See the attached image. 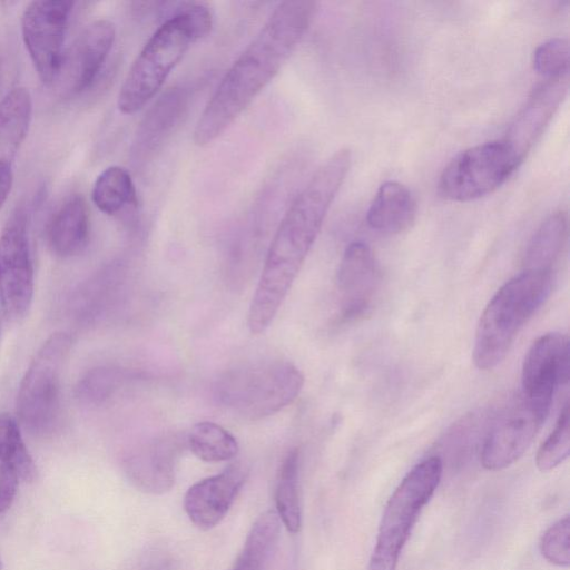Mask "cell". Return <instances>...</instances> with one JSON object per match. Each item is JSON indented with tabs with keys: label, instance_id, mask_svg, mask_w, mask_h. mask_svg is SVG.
<instances>
[{
	"label": "cell",
	"instance_id": "6da1fadb",
	"mask_svg": "<svg viewBox=\"0 0 570 570\" xmlns=\"http://www.w3.org/2000/svg\"><path fill=\"white\" fill-rule=\"evenodd\" d=\"M316 10L317 3L311 0L277 4L207 101L194 129L195 145H209L244 112L292 56Z\"/></svg>",
	"mask_w": 570,
	"mask_h": 570
},
{
	"label": "cell",
	"instance_id": "7a4b0ae2",
	"mask_svg": "<svg viewBox=\"0 0 570 570\" xmlns=\"http://www.w3.org/2000/svg\"><path fill=\"white\" fill-rule=\"evenodd\" d=\"M351 165V150H336L314 171L285 213L268 247L253 295V303L259 309L267 313L279 309Z\"/></svg>",
	"mask_w": 570,
	"mask_h": 570
},
{
	"label": "cell",
	"instance_id": "3957f363",
	"mask_svg": "<svg viewBox=\"0 0 570 570\" xmlns=\"http://www.w3.org/2000/svg\"><path fill=\"white\" fill-rule=\"evenodd\" d=\"M213 14L203 3H186L150 36L134 60L118 94L117 106L125 115L140 110L163 87L188 49L206 37Z\"/></svg>",
	"mask_w": 570,
	"mask_h": 570
},
{
	"label": "cell",
	"instance_id": "277c9868",
	"mask_svg": "<svg viewBox=\"0 0 570 570\" xmlns=\"http://www.w3.org/2000/svg\"><path fill=\"white\" fill-rule=\"evenodd\" d=\"M554 273L523 269L504 283L483 309L474 337L473 362L480 370L498 366L518 333L551 294Z\"/></svg>",
	"mask_w": 570,
	"mask_h": 570
},
{
	"label": "cell",
	"instance_id": "5b68a950",
	"mask_svg": "<svg viewBox=\"0 0 570 570\" xmlns=\"http://www.w3.org/2000/svg\"><path fill=\"white\" fill-rule=\"evenodd\" d=\"M303 384L302 372L291 362L264 360L226 370L215 381L213 394L227 411L259 420L291 404Z\"/></svg>",
	"mask_w": 570,
	"mask_h": 570
},
{
	"label": "cell",
	"instance_id": "8992f818",
	"mask_svg": "<svg viewBox=\"0 0 570 570\" xmlns=\"http://www.w3.org/2000/svg\"><path fill=\"white\" fill-rule=\"evenodd\" d=\"M443 471L439 456L417 463L390 497L380 522L367 570H396L402 550Z\"/></svg>",
	"mask_w": 570,
	"mask_h": 570
},
{
	"label": "cell",
	"instance_id": "52a82bcc",
	"mask_svg": "<svg viewBox=\"0 0 570 570\" xmlns=\"http://www.w3.org/2000/svg\"><path fill=\"white\" fill-rule=\"evenodd\" d=\"M72 346L65 332L50 335L30 362L17 395L21 425L35 435H47L58 425L62 375Z\"/></svg>",
	"mask_w": 570,
	"mask_h": 570
},
{
	"label": "cell",
	"instance_id": "ba28073f",
	"mask_svg": "<svg viewBox=\"0 0 570 570\" xmlns=\"http://www.w3.org/2000/svg\"><path fill=\"white\" fill-rule=\"evenodd\" d=\"M521 161L503 140L488 141L470 147L443 168L438 188L451 202H471L501 187Z\"/></svg>",
	"mask_w": 570,
	"mask_h": 570
},
{
	"label": "cell",
	"instance_id": "9c48e42d",
	"mask_svg": "<svg viewBox=\"0 0 570 570\" xmlns=\"http://www.w3.org/2000/svg\"><path fill=\"white\" fill-rule=\"evenodd\" d=\"M551 397H533L522 392L498 414L481 450V464L490 471L503 470L530 448L551 409Z\"/></svg>",
	"mask_w": 570,
	"mask_h": 570
},
{
	"label": "cell",
	"instance_id": "30bf717a",
	"mask_svg": "<svg viewBox=\"0 0 570 570\" xmlns=\"http://www.w3.org/2000/svg\"><path fill=\"white\" fill-rule=\"evenodd\" d=\"M29 212L16 207L0 233V306L11 322L29 312L35 288L33 263L28 234Z\"/></svg>",
	"mask_w": 570,
	"mask_h": 570
},
{
	"label": "cell",
	"instance_id": "8fae6325",
	"mask_svg": "<svg viewBox=\"0 0 570 570\" xmlns=\"http://www.w3.org/2000/svg\"><path fill=\"white\" fill-rule=\"evenodd\" d=\"M73 4L61 0L32 1L22 13L23 42L39 78L46 85H52L57 77Z\"/></svg>",
	"mask_w": 570,
	"mask_h": 570
},
{
	"label": "cell",
	"instance_id": "7c38bea8",
	"mask_svg": "<svg viewBox=\"0 0 570 570\" xmlns=\"http://www.w3.org/2000/svg\"><path fill=\"white\" fill-rule=\"evenodd\" d=\"M116 29L107 19L89 23L63 52L53 86L62 97L76 96L97 79L114 46Z\"/></svg>",
	"mask_w": 570,
	"mask_h": 570
},
{
	"label": "cell",
	"instance_id": "4fadbf2b",
	"mask_svg": "<svg viewBox=\"0 0 570 570\" xmlns=\"http://www.w3.org/2000/svg\"><path fill=\"white\" fill-rule=\"evenodd\" d=\"M186 446L187 436L181 433L150 439L127 454L125 472L138 490L163 494L175 483L177 464Z\"/></svg>",
	"mask_w": 570,
	"mask_h": 570
},
{
	"label": "cell",
	"instance_id": "5bb4252c",
	"mask_svg": "<svg viewBox=\"0 0 570 570\" xmlns=\"http://www.w3.org/2000/svg\"><path fill=\"white\" fill-rule=\"evenodd\" d=\"M381 282V271L372 248L363 242L351 243L341 259L336 289L341 316L356 320L371 308Z\"/></svg>",
	"mask_w": 570,
	"mask_h": 570
},
{
	"label": "cell",
	"instance_id": "9a60e30c",
	"mask_svg": "<svg viewBox=\"0 0 570 570\" xmlns=\"http://www.w3.org/2000/svg\"><path fill=\"white\" fill-rule=\"evenodd\" d=\"M569 337L559 332L538 337L528 350L521 373L522 393L533 397H551L558 385L569 379Z\"/></svg>",
	"mask_w": 570,
	"mask_h": 570
},
{
	"label": "cell",
	"instance_id": "2e32d148",
	"mask_svg": "<svg viewBox=\"0 0 570 570\" xmlns=\"http://www.w3.org/2000/svg\"><path fill=\"white\" fill-rule=\"evenodd\" d=\"M568 75L546 79L538 86L511 122L502 138L522 163L542 136L553 115L566 98Z\"/></svg>",
	"mask_w": 570,
	"mask_h": 570
},
{
	"label": "cell",
	"instance_id": "e0dca14e",
	"mask_svg": "<svg viewBox=\"0 0 570 570\" xmlns=\"http://www.w3.org/2000/svg\"><path fill=\"white\" fill-rule=\"evenodd\" d=\"M247 474L243 464L235 463L222 473L191 485L184 499V508L190 521L202 530L217 525L230 509Z\"/></svg>",
	"mask_w": 570,
	"mask_h": 570
},
{
	"label": "cell",
	"instance_id": "ac0fdd59",
	"mask_svg": "<svg viewBox=\"0 0 570 570\" xmlns=\"http://www.w3.org/2000/svg\"><path fill=\"white\" fill-rule=\"evenodd\" d=\"M90 220L81 195L66 198L50 216L46 236L50 249L60 257L80 254L89 240Z\"/></svg>",
	"mask_w": 570,
	"mask_h": 570
},
{
	"label": "cell",
	"instance_id": "d6986e66",
	"mask_svg": "<svg viewBox=\"0 0 570 570\" xmlns=\"http://www.w3.org/2000/svg\"><path fill=\"white\" fill-rule=\"evenodd\" d=\"M416 200L411 190L395 180L383 183L373 197L366 213L372 229L396 234L407 229L415 219Z\"/></svg>",
	"mask_w": 570,
	"mask_h": 570
},
{
	"label": "cell",
	"instance_id": "ffe728a7",
	"mask_svg": "<svg viewBox=\"0 0 570 570\" xmlns=\"http://www.w3.org/2000/svg\"><path fill=\"white\" fill-rule=\"evenodd\" d=\"M32 114L30 92L16 87L0 101V168L11 166L24 140Z\"/></svg>",
	"mask_w": 570,
	"mask_h": 570
},
{
	"label": "cell",
	"instance_id": "44dd1931",
	"mask_svg": "<svg viewBox=\"0 0 570 570\" xmlns=\"http://www.w3.org/2000/svg\"><path fill=\"white\" fill-rule=\"evenodd\" d=\"M567 214L558 210L548 216L528 245L523 269L554 273L567 242Z\"/></svg>",
	"mask_w": 570,
	"mask_h": 570
},
{
	"label": "cell",
	"instance_id": "7402d4cb",
	"mask_svg": "<svg viewBox=\"0 0 570 570\" xmlns=\"http://www.w3.org/2000/svg\"><path fill=\"white\" fill-rule=\"evenodd\" d=\"M91 198L97 208L107 215L136 206L137 193L129 171L120 166L106 168L94 184Z\"/></svg>",
	"mask_w": 570,
	"mask_h": 570
},
{
	"label": "cell",
	"instance_id": "603a6c76",
	"mask_svg": "<svg viewBox=\"0 0 570 570\" xmlns=\"http://www.w3.org/2000/svg\"><path fill=\"white\" fill-rule=\"evenodd\" d=\"M273 510L264 512L253 524L233 570H264L276 544L281 522Z\"/></svg>",
	"mask_w": 570,
	"mask_h": 570
},
{
	"label": "cell",
	"instance_id": "cb8c5ba5",
	"mask_svg": "<svg viewBox=\"0 0 570 570\" xmlns=\"http://www.w3.org/2000/svg\"><path fill=\"white\" fill-rule=\"evenodd\" d=\"M298 468V450L292 449L284 458L279 468L275 491L276 513L291 533H297L302 527Z\"/></svg>",
	"mask_w": 570,
	"mask_h": 570
},
{
	"label": "cell",
	"instance_id": "d4e9b609",
	"mask_svg": "<svg viewBox=\"0 0 570 570\" xmlns=\"http://www.w3.org/2000/svg\"><path fill=\"white\" fill-rule=\"evenodd\" d=\"M187 446L205 462H224L236 456L238 443L223 426L214 422L195 424L187 435Z\"/></svg>",
	"mask_w": 570,
	"mask_h": 570
},
{
	"label": "cell",
	"instance_id": "484cf974",
	"mask_svg": "<svg viewBox=\"0 0 570 570\" xmlns=\"http://www.w3.org/2000/svg\"><path fill=\"white\" fill-rule=\"evenodd\" d=\"M0 463L10 468L24 482H32L38 476L37 465L17 420L3 412L0 413Z\"/></svg>",
	"mask_w": 570,
	"mask_h": 570
},
{
	"label": "cell",
	"instance_id": "4316f807",
	"mask_svg": "<svg viewBox=\"0 0 570 570\" xmlns=\"http://www.w3.org/2000/svg\"><path fill=\"white\" fill-rule=\"evenodd\" d=\"M137 374L119 366H98L89 370L78 381L77 399L88 405H100L112 397Z\"/></svg>",
	"mask_w": 570,
	"mask_h": 570
},
{
	"label": "cell",
	"instance_id": "83f0119b",
	"mask_svg": "<svg viewBox=\"0 0 570 570\" xmlns=\"http://www.w3.org/2000/svg\"><path fill=\"white\" fill-rule=\"evenodd\" d=\"M184 106L185 98L181 91L173 90L163 97L146 117L138 134V146L145 148L146 145L147 147L157 145L178 120Z\"/></svg>",
	"mask_w": 570,
	"mask_h": 570
},
{
	"label": "cell",
	"instance_id": "f1b7e54d",
	"mask_svg": "<svg viewBox=\"0 0 570 570\" xmlns=\"http://www.w3.org/2000/svg\"><path fill=\"white\" fill-rule=\"evenodd\" d=\"M570 452V411L567 402L561 410L553 431L538 450L537 468L547 472L561 464Z\"/></svg>",
	"mask_w": 570,
	"mask_h": 570
},
{
	"label": "cell",
	"instance_id": "f546056e",
	"mask_svg": "<svg viewBox=\"0 0 570 570\" xmlns=\"http://www.w3.org/2000/svg\"><path fill=\"white\" fill-rule=\"evenodd\" d=\"M532 63L535 72L547 79L568 75V39L554 37L538 46L533 52Z\"/></svg>",
	"mask_w": 570,
	"mask_h": 570
},
{
	"label": "cell",
	"instance_id": "4dcf8cb0",
	"mask_svg": "<svg viewBox=\"0 0 570 570\" xmlns=\"http://www.w3.org/2000/svg\"><path fill=\"white\" fill-rule=\"evenodd\" d=\"M570 521L566 515L550 525L540 541V551L544 559L558 567H568L570 562L569 550Z\"/></svg>",
	"mask_w": 570,
	"mask_h": 570
},
{
	"label": "cell",
	"instance_id": "1f68e13d",
	"mask_svg": "<svg viewBox=\"0 0 570 570\" xmlns=\"http://www.w3.org/2000/svg\"><path fill=\"white\" fill-rule=\"evenodd\" d=\"M19 478L7 465L0 463V514L10 508L17 494Z\"/></svg>",
	"mask_w": 570,
	"mask_h": 570
},
{
	"label": "cell",
	"instance_id": "d6a6232c",
	"mask_svg": "<svg viewBox=\"0 0 570 570\" xmlns=\"http://www.w3.org/2000/svg\"><path fill=\"white\" fill-rule=\"evenodd\" d=\"M176 561L164 550H153L142 556L138 570H175Z\"/></svg>",
	"mask_w": 570,
	"mask_h": 570
},
{
	"label": "cell",
	"instance_id": "836d02e7",
	"mask_svg": "<svg viewBox=\"0 0 570 570\" xmlns=\"http://www.w3.org/2000/svg\"><path fill=\"white\" fill-rule=\"evenodd\" d=\"M13 181L11 166L0 168V209L8 198Z\"/></svg>",
	"mask_w": 570,
	"mask_h": 570
},
{
	"label": "cell",
	"instance_id": "e575fe53",
	"mask_svg": "<svg viewBox=\"0 0 570 570\" xmlns=\"http://www.w3.org/2000/svg\"><path fill=\"white\" fill-rule=\"evenodd\" d=\"M0 567H1V563H0Z\"/></svg>",
	"mask_w": 570,
	"mask_h": 570
}]
</instances>
